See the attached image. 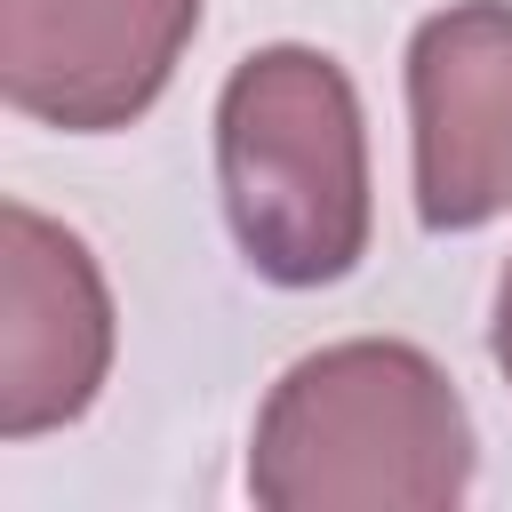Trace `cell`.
<instances>
[{
    "label": "cell",
    "mask_w": 512,
    "mask_h": 512,
    "mask_svg": "<svg viewBox=\"0 0 512 512\" xmlns=\"http://www.w3.org/2000/svg\"><path fill=\"white\" fill-rule=\"evenodd\" d=\"M464 488L472 416L416 344H320L256 408L248 496L264 512H448Z\"/></svg>",
    "instance_id": "6da1fadb"
},
{
    "label": "cell",
    "mask_w": 512,
    "mask_h": 512,
    "mask_svg": "<svg viewBox=\"0 0 512 512\" xmlns=\"http://www.w3.org/2000/svg\"><path fill=\"white\" fill-rule=\"evenodd\" d=\"M224 224L272 288H328L368 256L360 96L320 48H256L216 96Z\"/></svg>",
    "instance_id": "7a4b0ae2"
},
{
    "label": "cell",
    "mask_w": 512,
    "mask_h": 512,
    "mask_svg": "<svg viewBox=\"0 0 512 512\" xmlns=\"http://www.w3.org/2000/svg\"><path fill=\"white\" fill-rule=\"evenodd\" d=\"M200 32V0H0V96L64 136L152 112Z\"/></svg>",
    "instance_id": "3957f363"
},
{
    "label": "cell",
    "mask_w": 512,
    "mask_h": 512,
    "mask_svg": "<svg viewBox=\"0 0 512 512\" xmlns=\"http://www.w3.org/2000/svg\"><path fill=\"white\" fill-rule=\"evenodd\" d=\"M416 216L480 232L512 208V0H456L408 40Z\"/></svg>",
    "instance_id": "277c9868"
},
{
    "label": "cell",
    "mask_w": 512,
    "mask_h": 512,
    "mask_svg": "<svg viewBox=\"0 0 512 512\" xmlns=\"http://www.w3.org/2000/svg\"><path fill=\"white\" fill-rule=\"evenodd\" d=\"M112 376V288L80 232L8 200L0 208V440H40Z\"/></svg>",
    "instance_id": "5b68a950"
},
{
    "label": "cell",
    "mask_w": 512,
    "mask_h": 512,
    "mask_svg": "<svg viewBox=\"0 0 512 512\" xmlns=\"http://www.w3.org/2000/svg\"><path fill=\"white\" fill-rule=\"evenodd\" d=\"M488 344H496V368L512 384V256H504V280H496V328H488Z\"/></svg>",
    "instance_id": "8992f818"
}]
</instances>
